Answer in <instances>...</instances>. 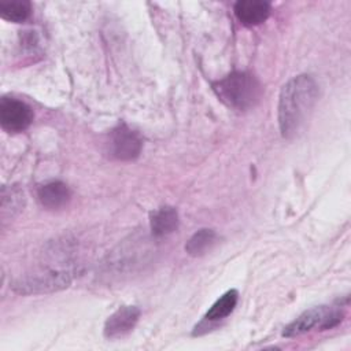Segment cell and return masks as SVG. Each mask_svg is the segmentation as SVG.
<instances>
[{
	"label": "cell",
	"mask_w": 351,
	"mask_h": 351,
	"mask_svg": "<svg viewBox=\"0 0 351 351\" xmlns=\"http://www.w3.org/2000/svg\"><path fill=\"white\" fill-rule=\"evenodd\" d=\"M318 99V85L311 75L300 74L281 88L278 126L284 138L293 137L308 119Z\"/></svg>",
	"instance_id": "cell-1"
},
{
	"label": "cell",
	"mask_w": 351,
	"mask_h": 351,
	"mask_svg": "<svg viewBox=\"0 0 351 351\" xmlns=\"http://www.w3.org/2000/svg\"><path fill=\"white\" fill-rule=\"evenodd\" d=\"M213 89L223 104L237 111L252 108L262 93L259 81L248 71H233L213 82Z\"/></svg>",
	"instance_id": "cell-2"
},
{
	"label": "cell",
	"mask_w": 351,
	"mask_h": 351,
	"mask_svg": "<svg viewBox=\"0 0 351 351\" xmlns=\"http://www.w3.org/2000/svg\"><path fill=\"white\" fill-rule=\"evenodd\" d=\"M74 271L66 267H45L26 274L14 281L12 288L18 293L37 295L49 293L67 288L73 280Z\"/></svg>",
	"instance_id": "cell-3"
},
{
	"label": "cell",
	"mask_w": 351,
	"mask_h": 351,
	"mask_svg": "<svg viewBox=\"0 0 351 351\" xmlns=\"http://www.w3.org/2000/svg\"><path fill=\"white\" fill-rule=\"evenodd\" d=\"M344 318V311L340 306H317L306 310L291 324H288L284 330V337H295L318 328L319 330H326L337 326Z\"/></svg>",
	"instance_id": "cell-4"
},
{
	"label": "cell",
	"mask_w": 351,
	"mask_h": 351,
	"mask_svg": "<svg viewBox=\"0 0 351 351\" xmlns=\"http://www.w3.org/2000/svg\"><path fill=\"white\" fill-rule=\"evenodd\" d=\"M108 154L118 160H133L136 159L143 148L140 136L126 125H118L110 132Z\"/></svg>",
	"instance_id": "cell-5"
},
{
	"label": "cell",
	"mask_w": 351,
	"mask_h": 351,
	"mask_svg": "<svg viewBox=\"0 0 351 351\" xmlns=\"http://www.w3.org/2000/svg\"><path fill=\"white\" fill-rule=\"evenodd\" d=\"M33 121L32 108L22 100L3 97L0 100V125L8 133H19L30 126Z\"/></svg>",
	"instance_id": "cell-6"
},
{
	"label": "cell",
	"mask_w": 351,
	"mask_h": 351,
	"mask_svg": "<svg viewBox=\"0 0 351 351\" xmlns=\"http://www.w3.org/2000/svg\"><path fill=\"white\" fill-rule=\"evenodd\" d=\"M140 318L137 306H122L115 310L104 324L103 333L107 339H118L133 330Z\"/></svg>",
	"instance_id": "cell-7"
},
{
	"label": "cell",
	"mask_w": 351,
	"mask_h": 351,
	"mask_svg": "<svg viewBox=\"0 0 351 351\" xmlns=\"http://www.w3.org/2000/svg\"><path fill=\"white\" fill-rule=\"evenodd\" d=\"M270 3L263 0H240L234 4V15L244 26H255L270 15Z\"/></svg>",
	"instance_id": "cell-8"
},
{
	"label": "cell",
	"mask_w": 351,
	"mask_h": 351,
	"mask_svg": "<svg viewBox=\"0 0 351 351\" xmlns=\"http://www.w3.org/2000/svg\"><path fill=\"white\" fill-rule=\"evenodd\" d=\"M37 197L43 207L48 210H59L69 203L71 192L64 182L51 181L38 188Z\"/></svg>",
	"instance_id": "cell-9"
},
{
	"label": "cell",
	"mask_w": 351,
	"mask_h": 351,
	"mask_svg": "<svg viewBox=\"0 0 351 351\" xmlns=\"http://www.w3.org/2000/svg\"><path fill=\"white\" fill-rule=\"evenodd\" d=\"M149 226L156 237L167 236L178 228V213L174 207L165 206L151 214Z\"/></svg>",
	"instance_id": "cell-10"
},
{
	"label": "cell",
	"mask_w": 351,
	"mask_h": 351,
	"mask_svg": "<svg viewBox=\"0 0 351 351\" xmlns=\"http://www.w3.org/2000/svg\"><path fill=\"white\" fill-rule=\"evenodd\" d=\"M218 236L213 229H200L192 234L185 244V251L192 256H202L207 254L217 243Z\"/></svg>",
	"instance_id": "cell-11"
},
{
	"label": "cell",
	"mask_w": 351,
	"mask_h": 351,
	"mask_svg": "<svg viewBox=\"0 0 351 351\" xmlns=\"http://www.w3.org/2000/svg\"><path fill=\"white\" fill-rule=\"evenodd\" d=\"M239 300V293L236 289H230L225 292L215 303L208 308V311L204 315L206 321H219L225 317H228L236 307Z\"/></svg>",
	"instance_id": "cell-12"
},
{
	"label": "cell",
	"mask_w": 351,
	"mask_h": 351,
	"mask_svg": "<svg viewBox=\"0 0 351 351\" xmlns=\"http://www.w3.org/2000/svg\"><path fill=\"white\" fill-rule=\"evenodd\" d=\"M32 14V4L26 0L0 1V16L8 22H25Z\"/></svg>",
	"instance_id": "cell-13"
},
{
	"label": "cell",
	"mask_w": 351,
	"mask_h": 351,
	"mask_svg": "<svg viewBox=\"0 0 351 351\" xmlns=\"http://www.w3.org/2000/svg\"><path fill=\"white\" fill-rule=\"evenodd\" d=\"M25 204V195L18 186H4L1 189V215L14 217Z\"/></svg>",
	"instance_id": "cell-14"
}]
</instances>
